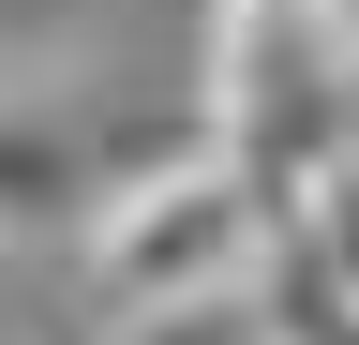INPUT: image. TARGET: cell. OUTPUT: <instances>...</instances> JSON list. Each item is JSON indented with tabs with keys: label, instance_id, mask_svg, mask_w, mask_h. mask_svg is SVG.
<instances>
[{
	"label": "cell",
	"instance_id": "cell-2",
	"mask_svg": "<svg viewBox=\"0 0 359 345\" xmlns=\"http://www.w3.org/2000/svg\"><path fill=\"white\" fill-rule=\"evenodd\" d=\"M90 195H105V165H90L75 136H45V120H0V240L90 226Z\"/></svg>",
	"mask_w": 359,
	"mask_h": 345
},
{
	"label": "cell",
	"instance_id": "cell-1",
	"mask_svg": "<svg viewBox=\"0 0 359 345\" xmlns=\"http://www.w3.org/2000/svg\"><path fill=\"white\" fill-rule=\"evenodd\" d=\"M269 226H285V210H269L210 136L195 150H150V165H120V181L90 195V300H105V315L224 300V285L269 271Z\"/></svg>",
	"mask_w": 359,
	"mask_h": 345
}]
</instances>
